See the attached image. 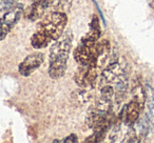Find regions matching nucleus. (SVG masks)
Instances as JSON below:
<instances>
[{"label": "nucleus", "mask_w": 154, "mask_h": 143, "mask_svg": "<svg viewBox=\"0 0 154 143\" xmlns=\"http://www.w3.org/2000/svg\"><path fill=\"white\" fill-rule=\"evenodd\" d=\"M100 37V25H99L98 18L93 16L92 21L90 22V31L82 38V42L95 43Z\"/></svg>", "instance_id": "obj_10"}, {"label": "nucleus", "mask_w": 154, "mask_h": 143, "mask_svg": "<svg viewBox=\"0 0 154 143\" xmlns=\"http://www.w3.org/2000/svg\"><path fill=\"white\" fill-rule=\"evenodd\" d=\"M72 99L79 105H84L88 103L91 99V96L85 90H77L72 94Z\"/></svg>", "instance_id": "obj_12"}, {"label": "nucleus", "mask_w": 154, "mask_h": 143, "mask_svg": "<svg viewBox=\"0 0 154 143\" xmlns=\"http://www.w3.org/2000/svg\"><path fill=\"white\" fill-rule=\"evenodd\" d=\"M51 42H53L51 37L48 36V35L41 30H37V32L34 33L32 38H31V44L36 49H45L48 45L51 44Z\"/></svg>", "instance_id": "obj_11"}, {"label": "nucleus", "mask_w": 154, "mask_h": 143, "mask_svg": "<svg viewBox=\"0 0 154 143\" xmlns=\"http://www.w3.org/2000/svg\"><path fill=\"white\" fill-rule=\"evenodd\" d=\"M45 60V56L42 53H33L31 55L26 56L23 59V61L19 64L18 66V72L23 77H29L31 76L37 68L41 66Z\"/></svg>", "instance_id": "obj_6"}, {"label": "nucleus", "mask_w": 154, "mask_h": 143, "mask_svg": "<svg viewBox=\"0 0 154 143\" xmlns=\"http://www.w3.org/2000/svg\"><path fill=\"white\" fill-rule=\"evenodd\" d=\"M23 5L21 3H17L5 12L2 17L0 18V41L5 39V37L15 28L23 15Z\"/></svg>", "instance_id": "obj_4"}, {"label": "nucleus", "mask_w": 154, "mask_h": 143, "mask_svg": "<svg viewBox=\"0 0 154 143\" xmlns=\"http://www.w3.org/2000/svg\"><path fill=\"white\" fill-rule=\"evenodd\" d=\"M97 70V66H82V68H78L74 76L77 85L82 88H93L98 76Z\"/></svg>", "instance_id": "obj_5"}, {"label": "nucleus", "mask_w": 154, "mask_h": 143, "mask_svg": "<svg viewBox=\"0 0 154 143\" xmlns=\"http://www.w3.org/2000/svg\"><path fill=\"white\" fill-rule=\"evenodd\" d=\"M72 40V33L66 32L52 44L49 55V76L52 79H59L66 74Z\"/></svg>", "instance_id": "obj_1"}, {"label": "nucleus", "mask_w": 154, "mask_h": 143, "mask_svg": "<svg viewBox=\"0 0 154 143\" xmlns=\"http://www.w3.org/2000/svg\"><path fill=\"white\" fill-rule=\"evenodd\" d=\"M68 23V16L64 13L53 11L48 14L38 23V30H41L51 37L53 41L57 40L64 32Z\"/></svg>", "instance_id": "obj_2"}, {"label": "nucleus", "mask_w": 154, "mask_h": 143, "mask_svg": "<svg viewBox=\"0 0 154 143\" xmlns=\"http://www.w3.org/2000/svg\"><path fill=\"white\" fill-rule=\"evenodd\" d=\"M19 0H0V13L10 10L12 7L17 4Z\"/></svg>", "instance_id": "obj_15"}, {"label": "nucleus", "mask_w": 154, "mask_h": 143, "mask_svg": "<svg viewBox=\"0 0 154 143\" xmlns=\"http://www.w3.org/2000/svg\"><path fill=\"white\" fill-rule=\"evenodd\" d=\"M126 70L122 63L119 61H115L110 63L101 73V81L105 84L115 83L116 81L120 79L122 77L126 76Z\"/></svg>", "instance_id": "obj_8"}, {"label": "nucleus", "mask_w": 154, "mask_h": 143, "mask_svg": "<svg viewBox=\"0 0 154 143\" xmlns=\"http://www.w3.org/2000/svg\"><path fill=\"white\" fill-rule=\"evenodd\" d=\"M77 141H78L77 136L75 134H72V135H70V136L66 137V138L63 140V142L64 143H76Z\"/></svg>", "instance_id": "obj_16"}, {"label": "nucleus", "mask_w": 154, "mask_h": 143, "mask_svg": "<svg viewBox=\"0 0 154 143\" xmlns=\"http://www.w3.org/2000/svg\"><path fill=\"white\" fill-rule=\"evenodd\" d=\"M55 1L56 0H33V2L26 9V11L23 12L24 17L30 21L39 20L43 17L45 11L52 7Z\"/></svg>", "instance_id": "obj_7"}, {"label": "nucleus", "mask_w": 154, "mask_h": 143, "mask_svg": "<svg viewBox=\"0 0 154 143\" xmlns=\"http://www.w3.org/2000/svg\"><path fill=\"white\" fill-rule=\"evenodd\" d=\"M71 7H72V0H59V2L56 4L54 11L66 14L70 11Z\"/></svg>", "instance_id": "obj_13"}, {"label": "nucleus", "mask_w": 154, "mask_h": 143, "mask_svg": "<svg viewBox=\"0 0 154 143\" xmlns=\"http://www.w3.org/2000/svg\"><path fill=\"white\" fill-rule=\"evenodd\" d=\"M101 98L107 99V100H112L114 98V88L109 84H105L100 91Z\"/></svg>", "instance_id": "obj_14"}, {"label": "nucleus", "mask_w": 154, "mask_h": 143, "mask_svg": "<svg viewBox=\"0 0 154 143\" xmlns=\"http://www.w3.org/2000/svg\"><path fill=\"white\" fill-rule=\"evenodd\" d=\"M74 59L82 66H99L103 64L97 42L86 43L82 42L74 49Z\"/></svg>", "instance_id": "obj_3"}, {"label": "nucleus", "mask_w": 154, "mask_h": 143, "mask_svg": "<svg viewBox=\"0 0 154 143\" xmlns=\"http://www.w3.org/2000/svg\"><path fill=\"white\" fill-rule=\"evenodd\" d=\"M141 109H143V105L137 100H135V99L131 100L127 104L124 112H125V121H126V123L128 125H132V124H134L137 121Z\"/></svg>", "instance_id": "obj_9"}]
</instances>
